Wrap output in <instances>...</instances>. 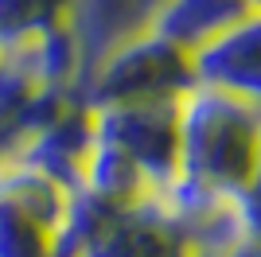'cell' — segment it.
<instances>
[{
    "mask_svg": "<svg viewBox=\"0 0 261 257\" xmlns=\"http://www.w3.org/2000/svg\"><path fill=\"white\" fill-rule=\"evenodd\" d=\"M175 160L179 175L238 195L261 148V109L215 86H191L175 101Z\"/></svg>",
    "mask_w": 261,
    "mask_h": 257,
    "instance_id": "1",
    "label": "cell"
},
{
    "mask_svg": "<svg viewBox=\"0 0 261 257\" xmlns=\"http://www.w3.org/2000/svg\"><path fill=\"white\" fill-rule=\"evenodd\" d=\"M191 86H195L191 55L148 28H137L113 47H106L98 59H90L74 86V97L86 109H106L179 101V94H187Z\"/></svg>",
    "mask_w": 261,
    "mask_h": 257,
    "instance_id": "2",
    "label": "cell"
},
{
    "mask_svg": "<svg viewBox=\"0 0 261 257\" xmlns=\"http://www.w3.org/2000/svg\"><path fill=\"white\" fill-rule=\"evenodd\" d=\"M90 125H94V140L125 152L144 171L152 191L179 175V160H175V148H179V140H175V101L90 109Z\"/></svg>",
    "mask_w": 261,
    "mask_h": 257,
    "instance_id": "3",
    "label": "cell"
},
{
    "mask_svg": "<svg viewBox=\"0 0 261 257\" xmlns=\"http://www.w3.org/2000/svg\"><path fill=\"white\" fill-rule=\"evenodd\" d=\"M156 207L164 211V218L175 226V234L184 238L187 249H218L230 253L234 242L242 238V214L234 195L203 187V183L175 175L164 187L152 191Z\"/></svg>",
    "mask_w": 261,
    "mask_h": 257,
    "instance_id": "4",
    "label": "cell"
},
{
    "mask_svg": "<svg viewBox=\"0 0 261 257\" xmlns=\"http://www.w3.org/2000/svg\"><path fill=\"white\" fill-rule=\"evenodd\" d=\"M199 86H215L261 109V12L242 16L234 28L215 35L191 55Z\"/></svg>",
    "mask_w": 261,
    "mask_h": 257,
    "instance_id": "5",
    "label": "cell"
},
{
    "mask_svg": "<svg viewBox=\"0 0 261 257\" xmlns=\"http://www.w3.org/2000/svg\"><path fill=\"white\" fill-rule=\"evenodd\" d=\"M90 148H94L90 109L70 106L66 113H59L51 125H43L39 133H32V137H23L12 160L43 171L47 179H55L63 191H74L78 179H82V164H86Z\"/></svg>",
    "mask_w": 261,
    "mask_h": 257,
    "instance_id": "6",
    "label": "cell"
},
{
    "mask_svg": "<svg viewBox=\"0 0 261 257\" xmlns=\"http://www.w3.org/2000/svg\"><path fill=\"white\" fill-rule=\"evenodd\" d=\"M78 257H187V246L148 195L144 203L113 214Z\"/></svg>",
    "mask_w": 261,
    "mask_h": 257,
    "instance_id": "7",
    "label": "cell"
},
{
    "mask_svg": "<svg viewBox=\"0 0 261 257\" xmlns=\"http://www.w3.org/2000/svg\"><path fill=\"white\" fill-rule=\"evenodd\" d=\"M242 16H250L246 0H156L144 28L175 43L179 51L195 55L203 43L234 28Z\"/></svg>",
    "mask_w": 261,
    "mask_h": 257,
    "instance_id": "8",
    "label": "cell"
},
{
    "mask_svg": "<svg viewBox=\"0 0 261 257\" xmlns=\"http://www.w3.org/2000/svg\"><path fill=\"white\" fill-rule=\"evenodd\" d=\"M78 187L86 195H94V199H101L106 207H113V211H129V207L144 203L152 195V183L144 179V171L125 152L109 148L101 140H94V148L86 152Z\"/></svg>",
    "mask_w": 261,
    "mask_h": 257,
    "instance_id": "9",
    "label": "cell"
},
{
    "mask_svg": "<svg viewBox=\"0 0 261 257\" xmlns=\"http://www.w3.org/2000/svg\"><path fill=\"white\" fill-rule=\"evenodd\" d=\"M66 195L70 191H63L55 179H47L43 171L28 168V164H20V160L0 164V203L32 214L35 222H43L47 230L59 226V218L66 211Z\"/></svg>",
    "mask_w": 261,
    "mask_h": 257,
    "instance_id": "10",
    "label": "cell"
},
{
    "mask_svg": "<svg viewBox=\"0 0 261 257\" xmlns=\"http://www.w3.org/2000/svg\"><path fill=\"white\" fill-rule=\"evenodd\" d=\"M74 0H0V39H23L70 20Z\"/></svg>",
    "mask_w": 261,
    "mask_h": 257,
    "instance_id": "11",
    "label": "cell"
},
{
    "mask_svg": "<svg viewBox=\"0 0 261 257\" xmlns=\"http://www.w3.org/2000/svg\"><path fill=\"white\" fill-rule=\"evenodd\" d=\"M0 257H51V230L32 214L0 203Z\"/></svg>",
    "mask_w": 261,
    "mask_h": 257,
    "instance_id": "12",
    "label": "cell"
},
{
    "mask_svg": "<svg viewBox=\"0 0 261 257\" xmlns=\"http://www.w3.org/2000/svg\"><path fill=\"white\" fill-rule=\"evenodd\" d=\"M238 203V214H242V230H261V148H257V164H253L250 179L234 195Z\"/></svg>",
    "mask_w": 261,
    "mask_h": 257,
    "instance_id": "13",
    "label": "cell"
},
{
    "mask_svg": "<svg viewBox=\"0 0 261 257\" xmlns=\"http://www.w3.org/2000/svg\"><path fill=\"white\" fill-rule=\"evenodd\" d=\"M230 257H261V230H242V238L234 242Z\"/></svg>",
    "mask_w": 261,
    "mask_h": 257,
    "instance_id": "14",
    "label": "cell"
},
{
    "mask_svg": "<svg viewBox=\"0 0 261 257\" xmlns=\"http://www.w3.org/2000/svg\"><path fill=\"white\" fill-rule=\"evenodd\" d=\"M187 257H230V253H218V249H187Z\"/></svg>",
    "mask_w": 261,
    "mask_h": 257,
    "instance_id": "15",
    "label": "cell"
},
{
    "mask_svg": "<svg viewBox=\"0 0 261 257\" xmlns=\"http://www.w3.org/2000/svg\"><path fill=\"white\" fill-rule=\"evenodd\" d=\"M250 4V12H261V0H246Z\"/></svg>",
    "mask_w": 261,
    "mask_h": 257,
    "instance_id": "16",
    "label": "cell"
}]
</instances>
